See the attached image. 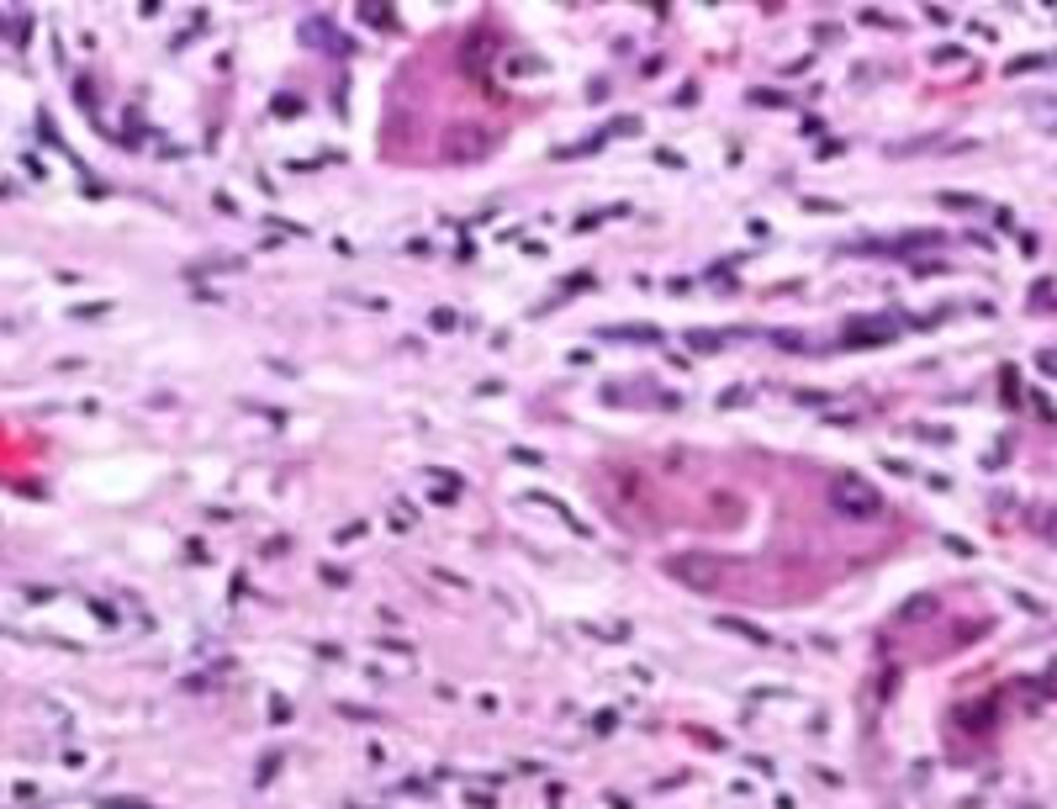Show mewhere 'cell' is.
Segmentation results:
<instances>
[{
    "instance_id": "obj_1",
    "label": "cell",
    "mask_w": 1057,
    "mask_h": 809,
    "mask_svg": "<svg viewBox=\"0 0 1057 809\" xmlns=\"http://www.w3.org/2000/svg\"><path fill=\"white\" fill-rule=\"evenodd\" d=\"M825 498H830V513H841V519H878V513H883L878 487L867 482V476H857V471H836V476H830Z\"/></svg>"
},
{
    "instance_id": "obj_2",
    "label": "cell",
    "mask_w": 1057,
    "mask_h": 809,
    "mask_svg": "<svg viewBox=\"0 0 1057 809\" xmlns=\"http://www.w3.org/2000/svg\"><path fill=\"white\" fill-rule=\"evenodd\" d=\"M439 154H444V164H476V159L492 154V133H487V127H476V122H460V127L444 133Z\"/></svg>"
},
{
    "instance_id": "obj_3",
    "label": "cell",
    "mask_w": 1057,
    "mask_h": 809,
    "mask_svg": "<svg viewBox=\"0 0 1057 809\" xmlns=\"http://www.w3.org/2000/svg\"><path fill=\"white\" fill-rule=\"evenodd\" d=\"M677 582H688L698 587V593H714L719 582H725V566H719L714 556H672V566H666Z\"/></svg>"
},
{
    "instance_id": "obj_4",
    "label": "cell",
    "mask_w": 1057,
    "mask_h": 809,
    "mask_svg": "<svg viewBox=\"0 0 1057 809\" xmlns=\"http://www.w3.org/2000/svg\"><path fill=\"white\" fill-rule=\"evenodd\" d=\"M894 328H899L894 318H878V323H851V328H846V344H851V349L888 344V339H894Z\"/></svg>"
},
{
    "instance_id": "obj_5",
    "label": "cell",
    "mask_w": 1057,
    "mask_h": 809,
    "mask_svg": "<svg viewBox=\"0 0 1057 809\" xmlns=\"http://www.w3.org/2000/svg\"><path fill=\"white\" fill-rule=\"evenodd\" d=\"M719 630H725V635H740V640H751V646H777V640L762 630V624H751V619H735V614H725V619H719Z\"/></svg>"
},
{
    "instance_id": "obj_6",
    "label": "cell",
    "mask_w": 1057,
    "mask_h": 809,
    "mask_svg": "<svg viewBox=\"0 0 1057 809\" xmlns=\"http://www.w3.org/2000/svg\"><path fill=\"white\" fill-rule=\"evenodd\" d=\"M603 339H645V344H661V328H651V323H614V328H603Z\"/></svg>"
},
{
    "instance_id": "obj_7",
    "label": "cell",
    "mask_w": 1057,
    "mask_h": 809,
    "mask_svg": "<svg viewBox=\"0 0 1057 809\" xmlns=\"http://www.w3.org/2000/svg\"><path fill=\"white\" fill-rule=\"evenodd\" d=\"M936 201H941L947 212H984V207H989L984 196H968V191H941Z\"/></svg>"
},
{
    "instance_id": "obj_8",
    "label": "cell",
    "mask_w": 1057,
    "mask_h": 809,
    "mask_svg": "<svg viewBox=\"0 0 1057 809\" xmlns=\"http://www.w3.org/2000/svg\"><path fill=\"white\" fill-rule=\"evenodd\" d=\"M925 614H936L931 598H915V603H904V609H899V619H925Z\"/></svg>"
},
{
    "instance_id": "obj_9",
    "label": "cell",
    "mask_w": 1057,
    "mask_h": 809,
    "mask_svg": "<svg viewBox=\"0 0 1057 809\" xmlns=\"http://www.w3.org/2000/svg\"><path fill=\"white\" fill-rule=\"evenodd\" d=\"M1036 529H1042V540H1047V545H1057V508H1047V513H1042V524H1036Z\"/></svg>"
},
{
    "instance_id": "obj_10",
    "label": "cell",
    "mask_w": 1057,
    "mask_h": 809,
    "mask_svg": "<svg viewBox=\"0 0 1057 809\" xmlns=\"http://www.w3.org/2000/svg\"><path fill=\"white\" fill-rule=\"evenodd\" d=\"M608 133H619V138L640 133V117H614V122H608Z\"/></svg>"
},
{
    "instance_id": "obj_11",
    "label": "cell",
    "mask_w": 1057,
    "mask_h": 809,
    "mask_svg": "<svg viewBox=\"0 0 1057 809\" xmlns=\"http://www.w3.org/2000/svg\"><path fill=\"white\" fill-rule=\"evenodd\" d=\"M947 550H952V556H973V545L962 540V535H947Z\"/></svg>"
},
{
    "instance_id": "obj_12",
    "label": "cell",
    "mask_w": 1057,
    "mask_h": 809,
    "mask_svg": "<svg viewBox=\"0 0 1057 809\" xmlns=\"http://www.w3.org/2000/svg\"><path fill=\"white\" fill-rule=\"evenodd\" d=\"M688 344H693V349H719V334H693Z\"/></svg>"
}]
</instances>
